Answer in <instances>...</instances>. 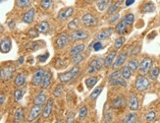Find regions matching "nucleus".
I'll use <instances>...</instances> for the list:
<instances>
[{
    "label": "nucleus",
    "mask_w": 160,
    "mask_h": 123,
    "mask_svg": "<svg viewBox=\"0 0 160 123\" xmlns=\"http://www.w3.org/2000/svg\"><path fill=\"white\" fill-rule=\"evenodd\" d=\"M15 73V66L14 65H6L0 68V80L4 82L9 81L12 77L13 74Z\"/></svg>",
    "instance_id": "7ed1b4c3"
},
{
    "label": "nucleus",
    "mask_w": 160,
    "mask_h": 123,
    "mask_svg": "<svg viewBox=\"0 0 160 123\" xmlns=\"http://www.w3.org/2000/svg\"><path fill=\"white\" fill-rule=\"evenodd\" d=\"M80 72V67L79 66H74L71 70H69L65 73H61L58 75V79L61 83L63 84H66V83H69V82H71L77 75L79 74Z\"/></svg>",
    "instance_id": "f257e3e1"
},
{
    "label": "nucleus",
    "mask_w": 160,
    "mask_h": 123,
    "mask_svg": "<svg viewBox=\"0 0 160 123\" xmlns=\"http://www.w3.org/2000/svg\"><path fill=\"white\" fill-rule=\"evenodd\" d=\"M102 90H103V86H100V87L95 88L94 90L92 92V94L89 95V100H96L97 98L99 97V95L101 94Z\"/></svg>",
    "instance_id": "c756f323"
},
{
    "label": "nucleus",
    "mask_w": 160,
    "mask_h": 123,
    "mask_svg": "<svg viewBox=\"0 0 160 123\" xmlns=\"http://www.w3.org/2000/svg\"><path fill=\"white\" fill-rule=\"evenodd\" d=\"M51 79H52V72L50 70L45 71L44 75H43V78H42V81H41V84H40L41 87H42L43 89H47L50 86Z\"/></svg>",
    "instance_id": "f3484780"
},
{
    "label": "nucleus",
    "mask_w": 160,
    "mask_h": 123,
    "mask_svg": "<svg viewBox=\"0 0 160 123\" xmlns=\"http://www.w3.org/2000/svg\"><path fill=\"white\" fill-rule=\"evenodd\" d=\"M129 108L133 111H136L138 109V100L135 94H131L129 97Z\"/></svg>",
    "instance_id": "6ab92c4d"
},
{
    "label": "nucleus",
    "mask_w": 160,
    "mask_h": 123,
    "mask_svg": "<svg viewBox=\"0 0 160 123\" xmlns=\"http://www.w3.org/2000/svg\"><path fill=\"white\" fill-rule=\"evenodd\" d=\"M31 4H32V0H16V5L19 8L22 9L30 7Z\"/></svg>",
    "instance_id": "473e14b6"
},
{
    "label": "nucleus",
    "mask_w": 160,
    "mask_h": 123,
    "mask_svg": "<svg viewBox=\"0 0 160 123\" xmlns=\"http://www.w3.org/2000/svg\"><path fill=\"white\" fill-rule=\"evenodd\" d=\"M36 29L40 33H48V31H49V23L46 22V21L41 22L36 26Z\"/></svg>",
    "instance_id": "393cba45"
},
{
    "label": "nucleus",
    "mask_w": 160,
    "mask_h": 123,
    "mask_svg": "<svg viewBox=\"0 0 160 123\" xmlns=\"http://www.w3.org/2000/svg\"><path fill=\"white\" fill-rule=\"evenodd\" d=\"M12 49V40L9 38H4L0 42V51L2 53H8Z\"/></svg>",
    "instance_id": "9b49d317"
},
{
    "label": "nucleus",
    "mask_w": 160,
    "mask_h": 123,
    "mask_svg": "<svg viewBox=\"0 0 160 123\" xmlns=\"http://www.w3.org/2000/svg\"><path fill=\"white\" fill-rule=\"evenodd\" d=\"M62 94H63V86L57 85L56 87H55L54 91H53V95L55 98H59V97H61Z\"/></svg>",
    "instance_id": "37998d69"
},
{
    "label": "nucleus",
    "mask_w": 160,
    "mask_h": 123,
    "mask_svg": "<svg viewBox=\"0 0 160 123\" xmlns=\"http://www.w3.org/2000/svg\"><path fill=\"white\" fill-rule=\"evenodd\" d=\"M79 27V20L78 19H74L73 21H71L70 23L68 24V29L75 31L76 29H78Z\"/></svg>",
    "instance_id": "49530a36"
},
{
    "label": "nucleus",
    "mask_w": 160,
    "mask_h": 123,
    "mask_svg": "<svg viewBox=\"0 0 160 123\" xmlns=\"http://www.w3.org/2000/svg\"><path fill=\"white\" fill-rule=\"evenodd\" d=\"M70 40V37H69L67 33H61V35L56 38L55 40V44H56L57 49H63L68 44V42Z\"/></svg>",
    "instance_id": "ddd939ff"
},
{
    "label": "nucleus",
    "mask_w": 160,
    "mask_h": 123,
    "mask_svg": "<svg viewBox=\"0 0 160 123\" xmlns=\"http://www.w3.org/2000/svg\"><path fill=\"white\" fill-rule=\"evenodd\" d=\"M86 1H87L88 3H89V2H92V0H86Z\"/></svg>",
    "instance_id": "052dcab7"
},
{
    "label": "nucleus",
    "mask_w": 160,
    "mask_h": 123,
    "mask_svg": "<svg viewBox=\"0 0 160 123\" xmlns=\"http://www.w3.org/2000/svg\"><path fill=\"white\" fill-rule=\"evenodd\" d=\"M46 101H47V95L44 93H42V92L38 93L36 95V97H34V99H33L34 105H45Z\"/></svg>",
    "instance_id": "412c9836"
},
{
    "label": "nucleus",
    "mask_w": 160,
    "mask_h": 123,
    "mask_svg": "<svg viewBox=\"0 0 160 123\" xmlns=\"http://www.w3.org/2000/svg\"><path fill=\"white\" fill-rule=\"evenodd\" d=\"M120 18V15L118 14V13H116V14H113V16L110 18V20H109V24H114L115 22H117L118 21V19Z\"/></svg>",
    "instance_id": "8fccbe9b"
},
{
    "label": "nucleus",
    "mask_w": 160,
    "mask_h": 123,
    "mask_svg": "<svg viewBox=\"0 0 160 123\" xmlns=\"http://www.w3.org/2000/svg\"><path fill=\"white\" fill-rule=\"evenodd\" d=\"M138 64H140V63H138V61L137 59H132V60H130L129 62H128V67L132 70V72H134V71L138 70Z\"/></svg>",
    "instance_id": "4c0bfd02"
},
{
    "label": "nucleus",
    "mask_w": 160,
    "mask_h": 123,
    "mask_svg": "<svg viewBox=\"0 0 160 123\" xmlns=\"http://www.w3.org/2000/svg\"><path fill=\"white\" fill-rule=\"evenodd\" d=\"M83 59H85V56H83L82 53L76 54V55L72 56V63L75 64V65H78L79 63L82 62V61Z\"/></svg>",
    "instance_id": "ea45409f"
},
{
    "label": "nucleus",
    "mask_w": 160,
    "mask_h": 123,
    "mask_svg": "<svg viewBox=\"0 0 160 123\" xmlns=\"http://www.w3.org/2000/svg\"><path fill=\"white\" fill-rule=\"evenodd\" d=\"M48 56H49V53L46 52V53H45V55H39V56H38V60L40 61V62H45Z\"/></svg>",
    "instance_id": "603ef678"
},
{
    "label": "nucleus",
    "mask_w": 160,
    "mask_h": 123,
    "mask_svg": "<svg viewBox=\"0 0 160 123\" xmlns=\"http://www.w3.org/2000/svg\"><path fill=\"white\" fill-rule=\"evenodd\" d=\"M24 115H25V112H24V108L23 107H19L16 109L15 111V114H14V122H23L24 121Z\"/></svg>",
    "instance_id": "5701e85b"
},
{
    "label": "nucleus",
    "mask_w": 160,
    "mask_h": 123,
    "mask_svg": "<svg viewBox=\"0 0 160 123\" xmlns=\"http://www.w3.org/2000/svg\"><path fill=\"white\" fill-rule=\"evenodd\" d=\"M159 72H160V69L158 67H154L152 68V69L149 70V77L151 80H156L158 75H159Z\"/></svg>",
    "instance_id": "a19ab883"
},
{
    "label": "nucleus",
    "mask_w": 160,
    "mask_h": 123,
    "mask_svg": "<svg viewBox=\"0 0 160 123\" xmlns=\"http://www.w3.org/2000/svg\"><path fill=\"white\" fill-rule=\"evenodd\" d=\"M5 1H7V0H0V3H2V2H5Z\"/></svg>",
    "instance_id": "bf43d9fd"
},
{
    "label": "nucleus",
    "mask_w": 160,
    "mask_h": 123,
    "mask_svg": "<svg viewBox=\"0 0 160 123\" xmlns=\"http://www.w3.org/2000/svg\"><path fill=\"white\" fill-rule=\"evenodd\" d=\"M120 4H121V1L117 2V3H114V4L111 5L110 7L108 8V11H107L108 14H109V15H113V14H115V13L118 11V9H119Z\"/></svg>",
    "instance_id": "c9c22d12"
},
{
    "label": "nucleus",
    "mask_w": 160,
    "mask_h": 123,
    "mask_svg": "<svg viewBox=\"0 0 160 123\" xmlns=\"http://www.w3.org/2000/svg\"><path fill=\"white\" fill-rule=\"evenodd\" d=\"M34 17H36V9L31 8L29 11H27L22 17V21L28 25L32 24L34 21Z\"/></svg>",
    "instance_id": "f8f14e48"
},
{
    "label": "nucleus",
    "mask_w": 160,
    "mask_h": 123,
    "mask_svg": "<svg viewBox=\"0 0 160 123\" xmlns=\"http://www.w3.org/2000/svg\"><path fill=\"white\" fill-rule=\"evenodd\" d=\"M122 75H121V71H119V70H116V71H114L112 74H110V76H109V79H108V81H111V80H114V79H117V78H119V77H121Z\"/></svg>",
    "instance_id": "09e8293b"
},
{
    "label": "nucleus",
    "mask_w": 160,
    "mask_h": 123,
    "mask_svg": "<svg viewBox=\"0 0 160 123\" xmlns=\"http://www.w3.org/2000/svg\"><path fill=\"white\" fill-rule=\"evenodd\" d=\"M82 21L83 23V25L87 27H94L97 24V19L94 15L90 14V13H88V14H85L82 17Z\"/></svg>",
    "instance_id": "6e6552de"
},
{
    "label": "nucleus",
    "mask_w": 160,
    "mask_h": 123,
    "mask_svg": "<svg viewBox=\"0 0 160 123\" xmlns=\"http://www.w3.org/2000/svg\"><path fill=\"white\" fill-rule=\"evenodd\" d=\"M27 82V78L24 74H18L16 78L14 79V85L16 87L20 88V87H23Z\"/></svg>",
    "instance_id": "b1692460"
},
{
    "label": "nucleus",
    "mask_w": 160,
    "mask_h": 123,
    "mask_svg": "<svg viewBox=\"0 0 160 123\" xmlns=\"http://www.w3.org/2000/svg\"><path fill=\"white\" fill-rule=\"evenodd\" d=\"M103 66V60L100 57H95L92 62L89 63L88 68V74H93L96 71H99Z\"/></svg>",
    "instance_id": "39448f33"
},
{
    "label": "nucleus",
    "mask_w": 160,
    "mask_h": 123,
    "mask_svg": "<svg viewBox=\"0 0 160 123\" xmlns=\"http://www.w3.org/2000/svg\"><path fill=\"white\" fill-rule=\"evenodd\" d=\"M149 86H150V82L145 76L140 75V76L137 77L136 82H135V88H136V90L138 92L147 91L148 89L149 88Z\"/></svg>",
    "instance_id": "f03ea898"
},
{
    "label": "nucleus",
    "mask_w": 160,
    "mask_h": 123,
    "mask_svg": "<svg viewBox=\"0 0 160 123\" xmlns=\"http://www.w3.org/2000/svg\"><path fill=\"white\" fill-rule=\"evenodd\" d=\"M121 75H122V77H123L124 79H126V80L131 78V76H132V70L128 67V65H127V66H124V67L122 68V70H121Z\"/></svg>",
    "instance_id": "72a5a7b5"
},
{
    "label": "nucleus",
    "mask_w": 160,
    "mask_h": 123,
    "mask_svg": "<svg viewBox=\"0 0 160 123\" xmlns=\"http://www.w3.org/2000/svg\"><path fill=\"white\" fill-rule=\"evenodd\" d=\"M127 56H128V54L126 52H123V53L119 54V55H118V57L114 60L113 64H112V68H113V69L114 70H117L118 68H120L124 64L125 61H126Z\"/></svg>",
    "instance_id": "4468645a"
},
{
    "label": "nucleus",
    "mask_w": 160,
    "mask_h": 123,
    "mask_svg": "<svg viewBox=\"0 0 160 123\" xmlns=\"http://www.w3.org/2000/svg\"><path fill=\"white\" fill-rule=\"evenodd\" d=\"M123 122H125V123H136V122H138V116H137L136 113H129L124 117Z\"/></svg>",
    "instance_id": "c85d7f7f"
},
{
    "label": "nucleus",
    "mask_w": 160,
    "mask_h": 123,
    "mask_svg": "<svg viewBox=\"0 0 160 123\" xmlns=\"http://www.w3.org/2000/svg\"><path fill=\"white\" fill-rule=\"evenodd\" d=\"M87 115H88V108L87 106H82L80 108V110H79V118L80 119H85L87 117Z\"/></svg>",
    "instance_id": "a18cd8bd"
},
{
    "label": "nucleus",
    "mask_w": 160,
    "mask_h": 123,
    "mask_svg": "<svg viewBox=\"0 0 160 123\" xmlns=\"http://www.w3.org/2000/svg\"><path fill=\"white\" fill-rule=\"evenodd\" d=\"M24 97V91L21 90V89H17V90L14 91V100L15 101H20Z\"/></svg>",
    "instance_id": "58836bf2"
},
{
    "label": "nucleus",
    "mask_w": 160,
    "mask_h": 123,
    "mask_svg": "<svg viewBox=\"0 0 160 123\" xmlns=\"http://www.w3.org/2000/svg\"><path fill=\"white\" fill-rule=\"evenodd\" d=\"M28 35H29V37L34 38H38L39 36V32L36 28H32V29L29 30V32H28Z\"/></svg>",
    "instance_id": "de8ad7c7"
},
{
    "label": "nucleus",
    "mask_w": 160,
    "mask_h": 123,
    "mask_svg": "<svg viewBox=\"0 0 160 123\" xmlns=\"http://www.w3.org/2000/svg\"><path fill=\"white\" fill-rule=\"evenodd\" d=\"M52 1L53 0H41L40 1V6L41 8H42L43 10H48L52 5Z\"/></svg>",
    "instance_id": "79ce46f5"
},
{
    "label": "nucleus",
    "mask_w": 160,
    "mask_h": 123,
    "mask_svg": "<svg viewBox=\"0 0 160 123\" xmlns=\"http://www.w3.org/2000/svg\"><path fill=\"white\" fill-rule=\"evenodd\" d=\"M8 27H9V29H10V30H14V29H15V27H16L15 22H14V21H10V22L8 23Z\"/></svg>",
    "instance_id": "5fc2aeb1"
},
{
    "label": "nucleus",
    "mask_w": 160,
    "mask_h": 123,
    "mask_svg": "<svg viewBox=\"0 0 160 123\" xmlns=\"http://www.w3.org/2000/svg\"><path fill=\"white\" fill-rule=\"evenodd\" d=\"M23 61H24V57H20V59H19L18 62H19V63H23Z\"/></svg>",
    "instance_id": "4d7b16f0"
},
{
    "label": "nucleus",
    "mask_w": 160,
    "mask_h": 123,
    "mask_svg": "<svg viewBox=\"0 0 160 123\" xmlns=\"http://www.w3.org/2000/svg\"><path fill=\"white\" fill-rule=\"evenodd\" d=\"M97 81H98V78L95 77V76H92V77H89L86 80V86L88 87V89H92L96 83H97Z\"/></svg>",
    "instance_id": "2f4dec72"
},
{
    "label": "nucleus",
    "mask_w": 160,
    "mask_h": 123,
    "mask_svg": "<svg viewBox=\"0 0 160 123\" xmlns=\"http://www.w3.org/2000/svg\"><path fill=\"white\" fill-rule=\"evenodd\" d=\"M125 42H126V38H125V37L118 38L115 40V42H114V47H115V49H120L121 47L123 46V44H125Z\"/></svg>",
    "instance_id": "e433bc0d"
},
{
    "label": "nucleus",
    "mask_w": 160,
    "mask_h": 123,
    "mask_svg": "<svg viewBox=\"0 0 160 123\" xmlns=\"http://www.w3.org/2000/svg\"><path fill=\"white\" fill-rule=\"evenodd\" d=\"M113 33V29L112 28H106L102 31H100L96 35L95 37V39L97 40H102V39H105L107 38H109L111 35Z\"/></svg>",
    "instance_id": "a211bd4d"
},
{
    "label": "nucleus",
    "mask_w": 160,
    "mask_h": 123,
    "mask_svg": "<svg viewBox=\"0 0 160 123\" xmlns=\"http://www.w3.org/2000/svg\"><path fill=\"white\" fill-rule=\"evenodd\" d=\"M89 33L85 30H75L70 36L71 42H77V40H85L88 38Z\"/></svg>",
    "instance_id": "423d86ee"
},
{
    "label": "nucleus",
    "mask_w": 160,
    "mask_h": 123,
    "mask_svg": "<svg viewBox=\"0 0 160 123\" xmlns=\"http://www.w3.org/2000/svg\"><path fill=\"white\" fill-rule=\"evenodd\" d=\"M127 28H128V25H127L126 22H125V20L123 19V20H121V21L116 25L115 32L117 33H119V35H123V33L126 32Z\"/></svg>",
    "instance_id": "4be33fe9"
},
{
    "label": "nucleus",
    "mask_w": 160,
    "mask_h": 123,
    "mask_svg": "<svg viewBox=\"0 0 160 123\" xmlns=\"http://www.w3.org/2000/svg\"><path fill=\"white\" fill-rule=\"evenodd\" d=\"M74 14V8L73 7H67L64 9H61L57 15V19L61 20V21H65V20L69 19Z\"/></svg>",
    "instance_id": "9d476101"
},
{
    "label": "nucleus",
    "mask_w": 160,
    "mask_h": 123,
    "mask_svg": "<svg viewBox=\"0 0 160 123\" xmlns=\"http://www.w3.org/2000/svg\"><path fill=\"white\" fill-rule=\"evenodd\" d=\"M133 3H135V0H126V1H125V5H126L127 7L131 6Z\"/></svg>",
    "instance_id": "6e6d98bb"
},
{
    "label": "nucleus",
    "mask_w": 160,
    "mask_h": 123,
    "mask_svg": "<svg viewBox=\"0 0 160 123\" xmlns=\"http://www.w3.org/2000/svg\"><path fill=\"white\" fill-rule=\"evenodd\" d=\"M116 55H117V51H116V50L110 51V52L107 54V56L105 57V59L103 60V66L105 67V68H109L111 65L113 64L114 60H115V58H116Z\"/></svg>",
    "instance_id": "2eb2a0df"
},
{
    "label": "nucleus",
    "mask_w": 160,
    "mask_h": 123,
    "mask_svg": "<svg viewBox=\"0 0 160 123\" xmlns=\"http://www.w3.org/2000/svg\"><path fill=\"white\" fill-rule=\"evenodd\" d=\"M125 105H126V101H125L123 97H116L111 102V107L114 109H119L124 107Z\"/></svg>",
    "instance_id": "aec40b11"
},
{
    "label": "nucleus",
    "mask_w": 160,
    "mask_h": 123,
    "mask_svg": "<svg viewBox=\"0 0 160 123\" xmlns=\"http://www.w3.org/2000/svg\"><path fill=\"white\" fill-rule=\"evenodd\" d=\"M41 111H42V105H32V107L30 110V114H29V117H28V120L31 122L36 120L39 116V114L41 113Z\"/></svg>",
    "instance_id": "1a4fd4ad"
},
{
    "label": "nucleus",
    "mask_w": 160,
    "mask_h": 123,
    "mask_svg": "<svg viewBox=\"0 0 160 123\" xmlns=\"http://www.w3.org/2000/svg\"><path fill=\"white\" fill-rule=\"evenodd\" d=\"M124 20H125V22L127 23L128 26H131V25L134 24L135 16H134V14H132V13H129V14H127L126 16L124 17Z\"/></svg>",
    "instance_id": "c03bdc74"
},
{
    "label": "nucleus",
    "mask_w": 160,
    "mask_h": 123,
    "mask_svg": "<svg viewBox=\"0 0 160 123\" xmlns=\"http://www.w3.org/2000/svg\"><path fill=\"white\" fill-rule=\"evenodd\" d=\"M125 80H126V79L119 77V78H117V79L109 81V85H111V86H123V87H126L127 86V82L125 81Z\"/></svg>",
    "instance_id": "cd10ccee"
},
{
    "label": "nucleus",
    "mask_w": 160,
    "mask_h": 123,
    "mask_svg": "<svg viewBox=\"0 0 160 123\" xmlns=\"http://www.w3.org/2000/svg\"><path fill=\"white\" fill-rule=\"evenodd\" d=\"M151 66H152V59L149 57H145L142 60V62L138 64V74L142 75V76H145L149 70L151 69Z\"/></svg>",
    "instance_id": "20e7f679"
},
{
    "label": "nucleus",
    "mask_w": 160,
    "mask_h": 123,
    "mask_svg": "<svg viewBox=\"0 0 160 123\" xmlns=\"http://www.w3.org/2000/svg\"><path fill=\"white\" fill-rule=\"evenodd\" d=\"M53 109V100H47L46 104L44 105V108L42 109V117L43 118H48L52 113Z\"/></svg>",
    "instance_id": "dca6fc26"
},
{
    "label": "nucleus",
    "mask_w": 160,
    "mask_h": 123,
    "mask_svg": "<svg viewBox=\"0 0 160 123\" xmlns=\"http://www.w3.org/2000/svg\"><path fill=\"white\" fill-rule=\"evenodd\" d=\"M85 49H86V45L83 44H77L76 46L72 47L71 50H70V52H69V54H70L71 56H74V55H76V54L82 53L83 50H85Z\"/></svg>",
    "instance_id": "a878e982"
},
{
    "label": "nucleus",
    "mask_w": 160,
    "mask_h": 123,
    "mask_svg": "<svg viewBox=\"0 0 160 123\" xmlns=\"http://www.w3.org/2000/svg\"><path fill=\"white\" fill-rule=\"evenodd\" d=\"M101 49H102V44L100 43V40H97L96 43L93 44V49H94L95 51H98V50H100Z\"/></svg>",
    "instance_id": "3c124183"
},
{
    "label": "nucleus",
    "mask_w": 160,
    "mask_h": 123,
    "mask_svg": "<svg viewBox=\"0 0 160 123\" xmlns=\"http://www.w3.org/2000/svg\"><path fill=\"white\" fill-rule=\"evenodd\" d=\"M96 7L100 12H104L107 8L108 0H96Z\"/></svg>",
    "instance_id": "7c9ffc66"
},
{
    "label": "nucleus",
    "mask_w": 160,
    "mask_h": 123,
    "mask_svg": "<svg viewBox=\"0 0 160 123\" xmlns=\"http://www.w3.org/2000/svg\"><path fill=\"white\" fill-rule=\"evenodd\" d=\"M142 13H152L155 11V5L152 1H149L148 3H145L142 7Z\"/></svg>",
    "instance_id": "bb28decb"
},
{
    "label": "nucleus",
    "mask_w": 160,
    "mask_h": 123,
    "mask_svg": "<svg viewBox=\"0 0 160 123\" xmlns=\"http://www.w3.org/2000/svg\"><path fill=\"white\" fill-rule=\"evenodd\" d=\"M144 118L148 122H153L155 120V118H156V112L154 110H150V111L145 113Z\"/></svg>",
    "instance_id": "f704fd0d"
},
{
    "label": "nucleus",
    "mask_w": 160,
    "mask_h": 123,
    "mask_svg": "<svg viewBox=\"0 0 160 123\" xmlns=\"http://www.w3.org/2000/svg\"><path fill=\"white\" fill-rule=\"evenodd\" d=\"M2 30H3V27H2L1 24H0V32H2Z\"/></svg>",
    "instance_id": "13d9d810"
},
{
    "label": "nucleus",
    "mask_w": 160,
    "mask_h": 123,
    "mask_svg": "<svg viewBox=\"0 0 160 123\" xmlns=\"http://www.w3.org/2000/svg\"><path fill=\"white\" fill-rule=\"evenodd\" d=\"M5 100H6V95H5V94L0 93V106H1V105L4 104Z\"/></svg>",
    "instance_id": "864d4df0"
},
{
    "label": "nucleus",
    "mask_w": 160,
    "mask_h": 123,
    "mask_svg": "<svg viewBox=\"0 0 160 123\" xmlns=\"http://www.w3.org/2000/svg\"><path fill=\"white\" fill-rule=\"evenodd\" d=\"M44 72H45L44 69H42V68H38V69L33 73L32 78V86L37 87V86H39L41 84V81H42Z\"/></svg>",
    "instance_id": "0eeeda50"
}]
</instances>
